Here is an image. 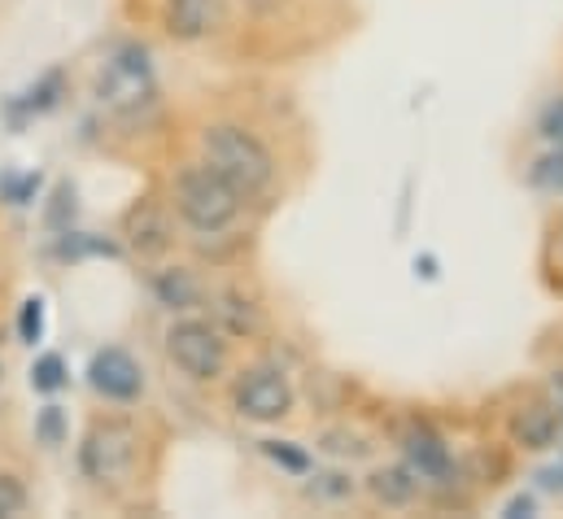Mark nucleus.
Wrapping results in <instances>:
<instances>
[{"instance_id":"obj_22","label":"nucleus","mask_w":563,"mask_h":519,"mask_svg":"<svg viewBox=\"0 0 563 519\" xmlns=\"http://www.w3.org/2000/svg\"><path fill=\"white\" fill-rule=\"evenodd\" d=\"M520 511H525V516H529V511H533V498H516V503H511V507H507V516H520Z\"/></svg>"},{"instance_id":"obj_18","label":"nucleus","mask_w":563,"mask_h":519,"mask_svg":"<svg viewBox=\"0 0 563 519\" xmlns=\"http://www.w3.org/2000/svg\"><path fill=\"white\" fill-rule=\"evenodd\" d=\"M26 507V489L18 476H0V519L4 516H18Z\"/></svg>"},{"instance_id":"obj_15","label":"nucleus","mask_w":563,"mask_h":519,"mask_svg":"<svg viewBox=\"0 0 563 519\" xmlns=\"http://www.w3.org/2000/svg\"><path fill=\"white\" fill-rule=\"evenodd\" d=\"M533 188H542V192H563V148L555 144V153H547V157H538L533 162Z\"/></svg>"},{"instance_id":"obj_5","label":"nucleus","mask_w":563,"mask_h":519,"mask_svg":"<svg viewBox=\"0 0 563 519\" xmlns=\"http://www.w3.org/2000/svg\"><path fill=\"white\" fill-rule=\"evenodd\" d=\"M232 401H236V410H241L245 419H254V423H276V419H284V415L292 410V389H288V380H284L280 372L254 367V372H245V376L236 380Z\"/></svg>"},{"instance_id":"obj_13","label":"nucleus","mask_w":563,"mask_h":519,"mask_svg":"<svg viewBox=\"0 0 563 519\" xmlns=\"http://www.w3.org/2000/svg\"><path fill=\"white\" fill-rule=\"evenodd\" d=\"M157 297H162L170 310H188V306H197L201 288H197V279H192L188 270H166V275L157 279Z\"/></svg>"},{"instance_id":"obj_17","label":"nucleus","mask_w":563,"mask_h":519,"mask_svg":"<svg viewBox=\"0 0 563 519\" xmlns=\"http://www.w3.org/2000/svg\"><path fill=\"white\" fill-rule=\"evenodd\" d=\"M35 432H40L44 445H62V437H66V419H62V410H57V406H44Z\"/></svg>"},{"instance_id":"obj_21","label":"nucleus","mask_w":563,"mask_h":519,"mask_svg":"<svg viewBox=\"0 0 563 519\" xmlns=\"http://www.w3.org/2000/svg\"><path fill=\"white\" fill-rule=\"evenodd\" d=\"M35 184H40L35 175H22V179H0V192H4L13 206H26V197L35 192Z\"/></svg>"},{"instance_id":"obj_2","label":"nucleus","mask_w":563,"mask_h":519,"mask_svg":"<svg viewBox=\"0 0 563 519\" xmlns=\"http://www.w3.org/2000/svg\"><path fill=\"white\" fill-rule=\"evenodd\" d=\"M241 201L245 197L214 166H206V162L184 166L179 179H175V210L197 232H223V228H232L236 214H241Z\"/></svg>"},{"instance_id":"obj_20","label":"nucleus","mask_w":563,"mask_h":519,"mask_svg":"<svg viewBox=\"0 0 563 519\" xmlns=\"http://www.w3.org/2000/svg\"><path fill=\"white\" fill-rule=\"evenodd\" d=\"M542 135L563 148V97H555V101L542 110Z\"/></svg>"},{"instance_id":"obj_4","label":"nucleus","mask_w":563,"mask_h":519,"mask_svg":"<svg viewBox=\"0 0 563 519\" xmlns=\"http://www.w3.org/2000/svg\"><path fill=\"white\" fill-rule=\"evenodd\" d=\"M79 463H84V476L97 481V485L128 476L132 463H136V432H132V423H123V419L92 423V432L84 437Z\"/></svg>"},{"instance_id":"obj_10","label":"nucleus","mask_w":563,"mask_h":519,"mask_svg":"<svg viewBox=\"0 0 563 519\" xmlns=\"http://www.w3.org/2000/svg\"><path fill=\"white\" fill-rule=\"evenodd\" d=\"M128 236H132V245H136L141 254L166 250V219L157 214L153 201H141V206L128 214Z\"/></svg>"},{"instance_id":"obj_6","label":"nucleus","mask_w":563,"mask_h":519,"mask_svg":"<svg viewBox=\"0 0 563 519\" xmlns=\"http://www.w3.org/2000/svg\"><path fill=\"white\" fill-rule=\"evenodd\" d=\"M148 92H153L148 57L136 53V48H123V53L110 62V70L101 75V101H110V106H119V110H136V106L148 101Z\"/></svg>"},{"instance_id":"obj_1","label":"nucleus","mask_w":563,"mask_h":519,"mask_svg":"<svg viewBox=\"0 0 563 519\" xmlns=\"http://www.w3.org/2000/svg\"><path fill=\"white\" fill-rule=\"evenodd\" d=\"M201 153H206V166H214L241 197H258L276 179L272 148L254 131L236 128V123H219V128L201 131Z\"/></svg>"},{"instance_id":"obj_12","label":"nucleus","mask_w":563,"mask_h":519,"mask_svg":"<svg viewBox=\"0 0 563 519\" xmlns=\"http://www.w3.org/2000/svg\"><path fill=\"white\" fill-rule=\"evenodd\" d=\"M416 489H420V481H416L411 467H385V472L372 476V494L389 507H407L416 498Z\"/></svg>"},{"instance_id":"obj_11","label":"nucleus","mask_w":563,"mask_h":519,"mask_svg":"<svg viewBox=\"0 0 563 519\" xmlns=\"http://www.w3.org/2000/svg\"><path fill=\"white\" fill-rule=\"evenodd\" d=\"M516 437L529 445V450H547L551 441H555V432H560V415L551 410V406H529V410H520L516 415Z\"/></svg>"},{"instance_id":"obj_7","label":"nucleus","mask_w":563,"mask_h":519,"mask_svg":"<svg viewBox=\"0 0 563 519\" xmlns=\"http://www.w3.org/2000/svg\"><path fill=\"white\" fill-rule=\"evenodd\" d=\"M88 380H92V389L101 393V397H110V401H136L144 389L141 363L128 350H101V354H92Z\"/></svg>"},{"instance_id":"obj_3","label":"nucleus","mask_w":563,"mask_h":519,"mask_svg":"<svg viewBox=\"0 0 563 519\" xmlns=\"http://www.w3.org/2000/svg\"><path fill=\"white\" fill-rule=\"evenodd\" d=\"M166 354H170V363H175L184 376H192V380H214V376H223V367H228V345H223V336H219L210 323H201V319L175 323V328L166 332Z\"/></svg>"},{"instance_id":"obj_8","label":"nucleus","mask_w":563,"mask_h":519,"mask_svg":"<svg viewBox=\"0 0 563 519\" xmlns=\"http://www.w3.org/2000/svg\"><path fill=\"white\" fill-rule=\"evenodd\" d=\"M402 454H407V467H411L416 476H428V481L450 476V450H445V441H441L432 428H423V423H411V428L402 432Z\"/></svg>"},{"instance_id":"obj_14","label":"nucleus","mask_w":563,"mask_h":519,"mask_svg":"<svg viewBox=\"0 0 563 519\" xmlns=\"http://www.w3.org/2000/svg\"><path fill=\"white\" fill-rule=\"evenodd\" d=\"M31 385L40 393H57L66 385V358L62 354H40L31 367Z\"/></svg>"},{"instance_id":"obj_16","label":"nucleus","mask_w":563,"mask_h":519,"mask_svg":"<svg viewBox=\"0 0 563 519\" xmlns=\"http://www.w3.org/2000/svg\"><path fill=\"white\" fill-rule=\"evenodd\" d=\"M18 336H22L26 345H35V341L44 336V301H40V297H26V301H22V314H18Z\"/></svg>"},{"instance_id":"obj_9","label":"nucleus","mask_w":563,"mask_h":519,"mask_svg":"<svg viewBox=\"0 0 563 519\" xmlns=\"http://www.w3.org/2000/svg\"><path fill=\"white\" fill-rule=\"evenodd\" d=\"M214 13V0H166V31L175 40H197L206 35Z\"/></svg>"},{"instance_id":"obj_19","label":"nucleus","mask_w":563,"mask_h":519,"mask_svg":"<svg viewBox=\"0 0 563 519\" xmlns=\"http://www.w3.org/2000/svg\"><path fill=\"white\" fill-rule=\"evenodd\" d=\"M263 450H267V459H276L288 472H306V467H310V459H306L301 450H292L288 441H263Z\"/></svg>"}]
</instances>
